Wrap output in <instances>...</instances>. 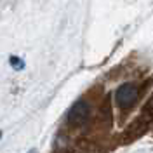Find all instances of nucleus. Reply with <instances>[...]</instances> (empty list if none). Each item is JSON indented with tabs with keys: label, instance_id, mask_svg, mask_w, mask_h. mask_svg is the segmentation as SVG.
<instances>
[{
	"label": "nucleus",
	"instance_id": "f257e3e1",
	"mask_svg": "<svg viewBox=\"0 0 153 153\" xmlns=\"http://www.w3.org/2000/svg\"><path fill=\"white\" fill-rule=\"evenodd\" d=\"M150 124H152V120H150V118H146L144 115H139L137 118H134L132 122L125 127L124 134H122V143L129 144V143L137 141L139 137H143L144 134L148 132Z\"/></svg>",
	"mask_w": 153,
	"mask_h": 153
},
{
	"label": "nucleus",
	"instance_id": "f03ea898",
	"mask_svg": "<svg viewBox=\"0 0 153 153\" xmlns=\"http://www.w3.org/2000/svg\"><path fill=\"white\" fill-rule=\"evenodd\" d=\"M137 97H139V87L136 84H124L115 92V103H117V106L120 110L127 111V110H131L136 105Z\"/></svg>",
	"mask_w": 153,
	"mask_h": 153
},
{
	"label": "nucleus",
	"instance_id": "7ed1b4c3",
	"mask_svg": "<svg viewBox=\"0 0 153 153\" xmlns=\"http://www.w3.org/2000/svg\"><path fill=\"white\" fill-rule=\"evenodd\" d=\"M89 115H91V106H89V103L78 101V103H75V105L71 106V110L68 113V122H70V125H73V127H80V125H84L87 122Z\"/></svg>",
	"mask_w": 153,
	"mask_h": 153
},
{
	"label": "nucleus",
	"instance_id": "20e7f679",
	"mask_svg": "<svg viewBox=\"0 0 153 153\" xmlns=\"http://www.w3.org/2000/svg\"><path fill=\"white\" fill-rule=\"evenodd\" d=\"M146 118H150V120H153V94L148 97V101L144 103V108H143V113Z\"/></svg>",
	"mask_w": 153,
	"mask_h": 153
},
{
	"label": "nucleus",
	"instance_id": "39448f33",
	"mask_svg": "<svg viewBox=\"0 0 153 153\" xmlns=\"http://www.w3.org/2000/svg\"><path fill=\"white\" fill-rule=\"evenodd\" d=\"M56 153H70L68 150H59V152H56Z\"/></svg>",
	"mask_w": 153,
	"mask_h": 153
}]
</instances>
